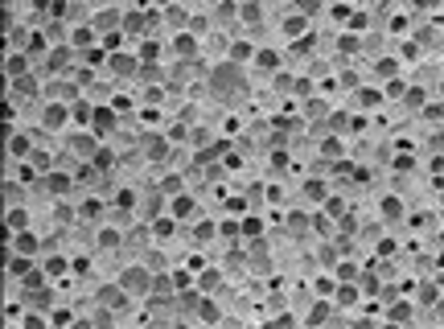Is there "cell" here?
<instances>
[{
	"instance_id": "6da1fadb",
	"label": "cell",
	"mask_w": 444,
	"mask_h": 329,
	"mask_svg": "<svg viewBox=\"0 0 444 329\" xmlns=\"http://www.w3.org/2000/svg\"><path fill=\"white\" fill-rule=\"evenodd\" d=\"M123 288H128V292H144L148 288V276L140 272V267H128V272H123Z\"/></svg>"
},
{
	"instance_id": "7a4b0ae2",
	"label": "cell",
	"mask_w": 444,
	"mask_h": 329,
	"mask_svg": "<svg viewBox=\"0 0 444 329\" xmlns=\"http://www.w3.org/2000/svg\"><path fill=\"white\" fill-rule=\"evenodd\" d=\"M5 70H9V78H25V58H21V54L5 58Z\"/></svg>"
},
{
	"instance_id": "3957f363",
	"label": "cell",
	"mask_w": 444,
	"mask_h": 329,
	"mask_svg": "<svg viewBox=\"0 0 444 329\" xmlns=\"http://www.w3.org/2000/svg\"><path fill=\"white\" fill-rule=\"evenodd\" d=\"M62 119H66V115H62L58 107H50V111H46V124H50V128H58V124H62Z\"/></svg>"
},
{
	"instance_id": "277c9868",
	"label": "cell",
	"mask_w": 444,
	"mask_h": 329,
	"mask_svg": "<svg viewBox=\"0 0 444 329\" xmlns=\"http://www.w3.org/2000/svg\"><path fill=\"white\" fill-rule=\"evenodd\" d=\"M111 124H115L111 111H99V115H95V128H111Z\"/></svg>"
},
{
	"instance_id": "5b68a950",
	"label": "cell",
	"mask_w": 444,
	"mask_h": 329,
	"mask_svg": "<svg viewBox=\"0 0 444 329\" xmlns=\"http://www.w3.org/2000/svg\"><path fill=\"white\" fill-rule=\"evenodd\" d=\"M25 329H46V321H37V317H29V321H25Z\"/></svg>"
}]
</instances>
